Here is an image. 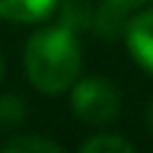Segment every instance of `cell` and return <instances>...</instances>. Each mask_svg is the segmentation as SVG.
<instances>
[{"instance_id":"obj_1","label":"cell","mask_w":153,"mask_h":153,"mask_svg":"<svg viewBox=\"0 0 153 153\" xmlns=\"http://www.w3.org/2000/svg\"><path fill=\"white\" fill-rule=\"evenodd\" d=\"M81 46L75 27L59 22L51 27H40L30 35L24 46V70L30 83L48 97L67 94L70 86L81 75Z\"/></svg>"},{"instance_id":"obj_2","label":"cell","mask_w":153,"mask_h":153,"mask_svg":"<svg viewBox=\"0 0 153 153\" xmlns=\"http://www.w3.org/2000/svg\"><path fill=\"white\" fill-rule=\"evenodd\" d=\"M70 110L78 121L89 126H105L116 121L121 110L118 89L108 78H100V75L78 78L70 86Z\"/></svg>"},{"instance_id":"obj_3","label":"cell","mask_w":153,"mask_h":153,"mask_svg":"<svg viewBox=\"0 0 153 153\" xmlns=\"http://www.w3.org/2000/svg\"><path fill=\"white\" fill-rule=\"evenodd\" d=\"M124 43L129 56L153 75V8H140L124 22Z\"/></svg>"},{"instance_id":"obj_4","label":"cell","mask_w":153,"mask_h":153,"mask_svg":"<svg viewBox=\"0 0 153 153\" xmlns=\"http://www.w3.org/2000/svg\"><path fill=\"white\" fill-rule=\"evenodd\" d=\"M56 5L59 0H0V19L16 24H38L46 22Z\"/></svg>"},{"instance_id":"obj_5","label":"cell","mask_w":153,"mask_h":153,"mask_svg":"<svg viewBox=\"0 0 153 153\" xmlns=\"http://www.w3.org/2000/svg\"><path fill=\"white\" fill-rule=\"evenodd\" d=\"M5 153H62V145L43 134H13L0 145Z\"/></svg>"},{"instance_id":"obj_6","label":"cell","mask_w":153,"mask_h":153,"mask_svg":"<svg viewBox=\"0 0 153 153\" xmlns=\"http://www.w3.org/2000/svg\"><path fill=\"white\" fill-rule=\"evenodd\" d=\"M81 153H134V143L121 134L97 132L94 137L81 143Z\"/></svg>"},{"instance_id":"obj_7","label":"cell","mask_w":153,"mask_h":153,"mask_svg":"<svg viewBox=\"0 0 153 153\" xmlns=\"http://www.w3.org/2000/svg\"><path fill=\"white\" fill-rule=\"evenodd\" d=\"M27 118V105L16 94H3L0 97V129H16Z\"/></svg>"},{"instance_id":"obj_8","label":"cell","mask_w":153,"mask_h":153,"mask_svg":"<svg viewBox=\"0 0 153 153\" xmlns=\"http://www.w3.org/2000/svg\"><path fill=\"white\" fill-rule=\"evenodd\" d=\"M145 3H148V0H102V8H105L108 13L118 16V19H126L129 13L140 11Z\"/></svg>"},{"instance_id":"obj_9","label":"cell","mask_w":153,"mask_h":153,"mask_svg":"<svg viewBox=\"0 0 153 153\" xmlns=\"http://www.w3.org/2000/svg\"><path fill=\"white\" fill-rule=\"evenodd\" d=\"M145 124H148V132H151V137H153V102L148 105V113H145Z\"/></svg>"},{"instance_id":"obj_10","label":"cell","mask_w":153,"mask_h":153,"mask_svg":"<svg viewBox=\"0 0 153 153\" xmlns=\"http://www.w3.org/2000/svg\"><path fill=\"white\" fill-rule=\"evenodd\" d=\"M3 75H5V62H3V54H0V81H3Z\"/></svg>"}]
</instances>
